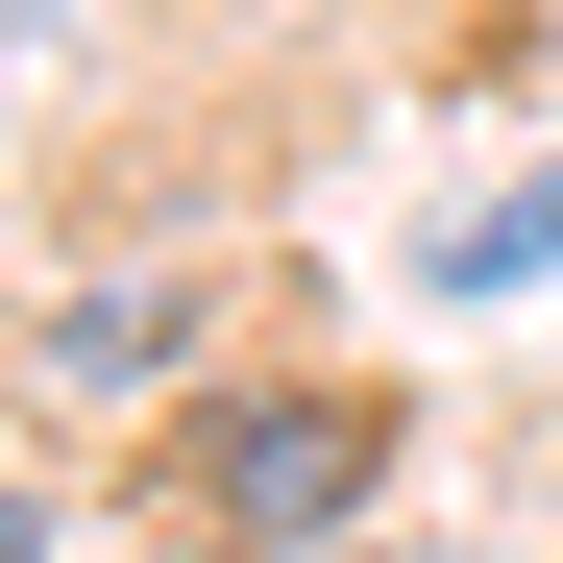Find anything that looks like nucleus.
I'll use <instances>...</instances> for the list:
<instances>
[{
	"mask_svg": "<svg viewBox=\"0 0 563 563\" xmlns=\"http://www.w3.org/2000/svg\"><path fill=\"white\" fill-rule=\"evenodd\" d=\"M0 563H49V515H25V490H0Z\"/></svg>",
	"mask_w": 563,
	"mask_h": 563,
	"instance_id": "7ed1b4c3",
	"label": "nucleus"
},
{
	"mask_svg": "<svg viewBox=\"0 0 563 563\" xmlns=\"http://www.w3.org/2000/svg\"><path fill=\"white\" fill-rule=\"evenodd\" d=\"M172 367V295H74V393H147Z\"/></svg>",
	"mask_w": 563,
	"mask_h": 563,
	"instance_id": "f03ea898",
	"label": "nucleus"
},
{
	"mask_svg": "<svg viewBox=\"0 0 563 563\" xmlns=\"http://www.w3.org/2000/svg\"><path fill=\"white\" fill-rule=\"evenodd\" d=\"M367 490H393V393H367V367H343V393H245V417H197L147 465V515L197 563H343Z\"/></svg>",
	"mask_w": 563,
	"mask_h": 563,
	"instance_id": "f257e3e1",
	"label": "nucleus"
},
{
	"mask_svg": "<svg viewBox=\"0 0 563 563\" xmlns=\"http://www.w3.org/2000/svg\"><path fill=\"white\" fill-rule=\"evenodd\" d=\"M343 563H367V539H343Z\"/></svg>",
	"mask_w": 563,
	"mask_h": 563,
	"instance_id": "20e7f679",
	"label": "nucleus"
}]
</instances>
